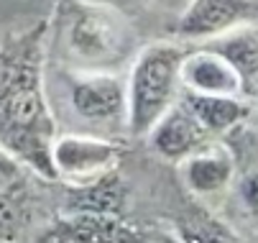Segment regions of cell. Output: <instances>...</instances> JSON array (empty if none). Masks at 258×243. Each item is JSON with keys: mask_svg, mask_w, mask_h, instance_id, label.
Instances as JSON below:
<instances>
[{"mask_svg": "<svg viewBox=\"0 0 258 243\" xmlns=\"http://www.w3.org/2000/svg\"><path fill=\"white\" fill-rule=\"evenodd\" d=\"M187 49V44L176 39H156L143 44L128 67V136L133 141L149 136L179 102Z\"/></svg>", "mask_w": 258, "mask_h": 243, "instance_id": "cell-3", "label": "cell"}, {"mask_svg": "<svg viewBox=\"0 0 258 243\" xmlns=\"http://www.w3.org/2000/svg\"><path fill=\"white\" fill-rule=\"evenodd\" d=\"M181 243H235L225 230H217L210 223H184L179 225Z\"/></svg>", "mask_w": 258, "mask_h": 243, "instance_id": "cell-13", "label": "cell"}, {"mask_svg": "<svg viewBox=\"0 0 258 243\" xmlns=\"http://www.w3.org/2000/svg\"><path fill=\"white\" fill-rule=\"evenodd\" d=\"M250 120L255 123V128H258V100L253 102V110H250Z\"/></svg>", "mask_w": 258, "mask_h": 243, "instance_id": "cell-15", "label": "cell"}, {"mask_svg": "<svg viewBox=\"0 0 258 243\" xmlns=\"http://www.w3.org/2000/svg\"><path fill=\"white\" fill-rule=\"evenodd\" d=\"M179 174L192 195L217 197L235 185V156L225 144L210 141L179 164Z\"/></svg>", "mask_w": 258, "mask_h": 243, "instance_id": "cell-8", "label": "cell"}, {"mask_svg": "<svg viewBox=\"0 0 258 243\" xmlns=\"http://www.w3.org/2000/svg\"><path fill=\"white\" fill-rule=\"evenodd\" d=\"M51 31L64 56L61 69L123 72L143 49L138 23L102 0H59Z\"/></svg>", "mask_w": 258, "mask_h": 243, "instance_id": "cell-2", "label": "cell"}, {"mask_svg": "<svg viewBox=\"0 0 258 243\" xmlns=\"http://www.w3.org/2000/svg\"><path fill=\"white\" fill-rule=\"evenodd\" d=\"M238 185V200L248 213L258 215V169H250L235 182Z\"/></svg>", "mask_w": 258, "mask_h": 243, "instance_id": "cell-14", "label": "cell"}, {"mask_svg": "<svg viewBox=\"0 0 258 243\" xmlns=\"http://www.w3.org/2000/svg\"><path fill=\"white\" fill-rule=\"evenodd\" d=\"M102 3H110V6L120 8L136 23L141 18H156V21H161L164 31H166V39H171V31H174L176 21L181 18V13L187 11V6L192 3V0H102Z\"/></svg>", "mask_w": 258, "mask_h": 243, "instance_id": "cell-12", "label": "cell"}, {"mask_svg": "<svg viewBox=\"0 0 258 243\" xmlns=\"http://www.w3.org/2000/svg\"><path fill=\"white\" fill-rule=\"evenodd\" d=\"M245 23H258V0H192L176 21L171 39L200 46Z\"/></svg>", "mask_w": 258, "mask_h": 243, "instance_id": "cell-6", "label": "cell"}, {"mask_svg": "<svg viewBox=\"0 0 258 243\" xmlns=\"http://www.w3.org/2000/svg\"><path fill=\"white\" fill-rule=\"evenodd\" d=\"M179 100L200 120V126L210 133V138L228 136L230 131L243 126L253 110V102L243 97H212V95H195L181 90Z\"/></svg>", "mask_w": 258, "mask_h": 243, "instance_id": "cell-11", "label": "cell"}, {"mask_svg": "<svg viewBox=\"0 0 258 243\" xmlns=\"http://www.w3.org/2000/svg\"><path fill=\"white\" fill-rule=\"evenodd\" d=\"M120 159V141L97 133H59L51 154L56 182L69 190H85L110 179Z\"/></svg>", "mask_w": 258, "mask_h": 243, "instance_id": "cell-5", "label": "cell"}, {"mask_svg": "<svg viewBox=\"0 0 258 243\" xmlns=\"http://www.w3.org/2000/svg\"><path fill=\"white\" fill-rule=\"evenodd\" d=\"M181 85L195 95L212 97H243L240 77L233 64L212 46H189L181 67ZM245 100V97H243Z\"/></svg>", "mask_w": 258, "mask_h": 243, "instance_id": "cell-7", "label": "cell"}, {"mask_svg": "<svg viewBox=\"0 0 258 243\" xmlns=\"http://www.w3.org/2000/svg\"><path fill=\"white\" fill-rule=\"evenodd\" d=\"M49 33L51 21L44 18L18 31L16 39L6 36L3 85H0V120H3L0 138L6 156L56 182L51 154L59 131L44 85Z\"/></svg>", "mask_w": 258, "mask_h": 243, "instance_id": "cell-1", "label": "cell"}, {"mask_svg": "<svg viewBox=\"0 0 258 243\" xmlns=\"http://www.w3.org/2000/svg\"><path fill=\"white\" fill-rule=\"evenodd\" d=\"M205 46H212L217 54H223L233 64L243 85V97L248 102H255L258 100V23H245L240 28H233L223 36L207 41Z\"/></svg>", "mask_w": 258, "mask_h": 243, "instance_id": "cell-10", "label": "cell"}, {"mask_svg": "<svg viewBox=\"0 0 258 243\" xmlns=\"http://www.w3.org/2000/svg\"><path fill=\"white\" fill-rule=\"evenodd\" d=\"M149 141V149L174 164H181L187 156H192L197 149H202L210 141H217V138H210V133L200 126V120L181 105V100L176 105L156 123V128L146 136Z\"/></svg>", "mask_w": 258, "mask_h": 243, "instance_id": "cell-9", "label": "cell"}, {"mask_svg": "<svg viewBox=\"0 0 258 243\" xmlns=\"http://www.w3.org/2000/svg\"><path fill=\"white\" fill-rule=\"evenodd\" d=\"M67 102L77 120L95 128L120 126L128 133V77L123 72L61 69Z\"/></svg>", "mask_w": 258, "mask_h": 243, "instance_id": "cell-4", "label": "cell"}]
</instances>
